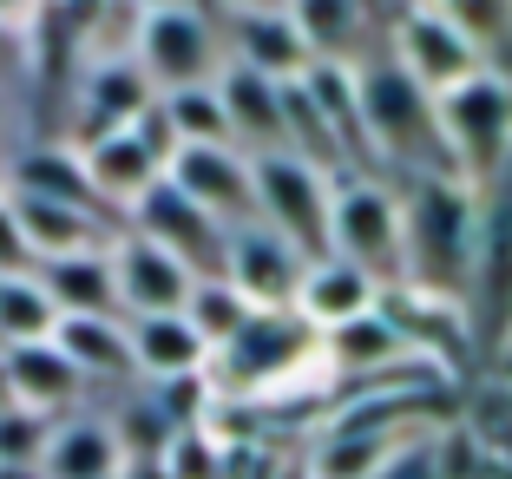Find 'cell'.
Here are the masks:
<instances>
[{
    "label": "cell",
    "instance_id": "cell-1",
    "mask_svg": "<svg viewBox=\"0 0 512 479\" xmlns=\"http://www.w3.org/2000/svg\"><path fill=\"white\" fill-rule=\"evenodd\" d=\"M401 210V283L407 296L467 309L473 256H480V197L453 178H421L394 197Z\"/></svg>",
    "mask_w": 512,
    "mask_h": 479
},
{
    "label": "cell",
    "instance_id": "cell-2",
    "mask_svg": "<svg viewBox=\"0 0 512 479\" xmlns=\"http://www.w3.org/2000/svg\"><path fill=\"white\" fill-rule=\"evenodd\" d=\"M348 73H355V105H362V132H368V145H375V165H401L414 184L453 178L440 125H434V99H427L388 53H381V60H355Z\"/></svg>",
    "mask_w": 512,
    "mask_h": 479
},
{
    "label": "cell",
    "instance_id": "cell-3",
    "mask_svg": "<svg viewBox=\"0 0 512 479\" xmlns=\"http://www.w3.org/2000/svg\"><path fill=\"white\" fill-rule=\"evenodd\" d=\"M302 368H322L316 329H309L296 309H270V315H250V322L217 348L211 368H204V381H211L217 401H243L250 407V401L289 394V381H296Z\"/></svg>",
    "mask_w": 512,
    "mask_h": 479
},
{
    "label": "cell",
    "instance_id": "cell-4",
    "mask_svg": "<svg viewBox=\"0 0 512 479\" xmlns=\"http://www.w3.org/2000/svg\"><path fill=\"white\" fill-rule=\"evenodd\" d=\"M434 125H440V145H447L453 178L480 197L486 184H499L506 165H512V73L493 66V73L467 79V86L440 92Z\"/></svg>",
    "mask_w": 512,
    "mask_h": 479
},
{
    "label": "cell",
    "instance_id": "cell-5",
    "mask_svg": "<svg viewBox=\"0 0 512 479\" xmlns=\"http://www.w3.org/2000/svg\"><path fill=\"white\" fill-rule=\"evenodd\" d=\"M250 204L256 224L283 237L302 263L329 256V204H335V178H322L316 165H302L289 151H263L250 158Z\"/></svg>",
    "mask_w": 512,
    "mask_h": 479
},
{
    "label": "cell",
    "instance_id": "cell-6",
    "mask_svg": "<svg viewBox=\"0 0 512 479\" xmlns=\"http://www.w3.org/2000/svg\"><path fill=\"white\" fill-rule=\"evenodd\" d=\"M132 60L145 73V86L165 99V92H191L211 86L224 73V46L204 7H178V0H158V7H138V40Z\"/></svg>",
    "mask_w": 512,
    "mask_h": 479
},
{
    "label": "cell",
    "instance_id": "cell-7",
    "mask_svg": "<svg viewBox=\"0 0 512 479\" xmlns=\"http://www.w3.org/2000/svg\"><path fill=\"white\" fill-rule=\"evenodd\" d=\"M329 256H342L348 270H362L381 296L401 283V210H394V197L375 178H335Z\"/></svg>",
    "mask_w": 512,
    "mask_h": 479
},
{
    "label": "cell",
    "instance_id": "cell-8",
    "mask_svg": "<svg viewBox=\"0 0 512 479\" xmlns=\"http://www.w3.org/2000/svg\"><path fill=\"white\" fill-rule=\"evenodd\" d=\"M388 60L401 66L427 99H440V92H453V86H467V79L493 73V66H486L480 53H473V46L440 20V7H401V14H394Z\"/></svg>",
    "mask_w": 512,
    "mask_h": 479
},
{
    "label": "cell",
    "instance_id": "cell-9",
    "mask_svg": "<svg viewBox=\"0 0 512 479\" xmlns=\"http://www.w3.org/2000/svg\"><path fill=\"white\" fill-rule=\"evenodd\" d=\"M125 217H132V230L145 243H158L165 256H178L197 283H217V276H224V243H230V230L217 224V217H204L197 204H184L165 178L151 184V191L138 197Z\"/></svg>",
    "mask_w": 512,
    "mask_h": 479
},
{
    "label": "cell",
    "instance_id": "cell-10",
    "mask_svg": "<svg viewBox=\"0 0 512 479\" xmlns=\"http://www.w3.org/2000/svg\"><path fill=\"white\" fill-rule=\"evenodd\" d=\"M106 263H112V296H119V315L138 322V315H184L197 276L184 270L178 256H165L158 243H145L138 230L106 243Z\"/></svg>",
    "mask_w": 512,
    "mask_h": 479
},
{
    "label": "cell",
    "instance_id": "cell-11",
    "mask_svg": "<svg viewBox=\"0 0 512 479\" xmlns=\"http://www.w3.org/2000/svg\"><path fill=\"white\" fill-rule=\"evenodd\" d=\"M165 184L197 204L204 217H217L224 230L256 224V204H250V158L230 145H184L178 158L165 165Z\"/></svg>",
    "mask_w": 512,
    "mask_h": 479
},
{
    "label": "cell",
    "instance_id": "cell-12",
    "mask_svg": "<svg viewBox=\"0 0 512 479\" xmlns=\"http://www.w3.org/2000/svg\"><path fill=\"white\" fill-rule=\"evenodd\" d=\"M302 270H309V263H302L283 237H270L263 224H237L230 243H224V276H217V283H230L256 315H270V309H296Z\"/></svg>",
    "mask_w": 512,
    "mask_h": 479
},
{
    "label": "cell",
    "instance_id": "cell-13",
    "mask_svg": "<svg viewBox=\"0 0 512 479\" xmlns=\"http://www.w3.org/2000/svg\"><path fill=\"white\" fill-rule=\"evenodd\" d=\"M316 355L322 368H329V381L342 388V381H375L388 375L394 361H407L414 348H407V335L388 322V309H368V315H348V322H335V329L316 335Z\"/></svg>",
    "mask_w": 512,
    "mask_h": 479
},
{
    "label": "cell",
    "instance_id": "cell-14",
    "mask_svg": "<svg viewBox=\"0 0 512 479\" xmlns=\"http://www.w3.org/2000/svg\"><path fill=\"white\" fill-rule=\"evenodd\" d=\"M79 388H86V381L66 368V355L53 342H27V348H7V355H0V394H7V407H20V414L66 420L73 401H79Z\"/></svg>",
    "mask_w": 512,
    "mask_h": 479
},
{
    "label": "cell",
    "instance_id": "cell-15",
    "mask_svg": "<svg viewBox=\"0 0 512 479\" xmlns=\"http://www.w3.org/2000/svg\"><path fill=\"white\" fill-rule=\"evenodd\" d=\"M211 86H217V105H224V119H230V145H237L243 158L283 151V86H276V79H263V73L230 60Z\"/></svg>",
    "mask_w": 512,
    "mask_h": 479
},
{
    "label": "cell",
    "instance_id": "cell-16",
    "mask_svg": "<svg viewBox=\"0 0 512 479\" xmlns=\"http://www.w3.org/2000/svg\"><path fill=\"white\" fill-rule=\"evenodd\" d=\"M125 348H132V375L145 381H184L211 368V348L197 342V329L184 315H138L125 322Z\"/></svg>",
    "mask_w": 512,
    "mask_h": 479
},
{
    "label": "cell",
    "instance_id": "cell-17",
    "mask_svg": "<svg viewBox=\"0 0 512 479\" xmlns=\"http://www.w3.org/2000/svg\"><path fill=\"white\" fill-rule=\"evenodd\" d=\"M230 46H237V66L276 79V86L309 73V53H302V40H296L283 7H237V14H230Z\"/></svg>",
    "mask_w": 512,
    "mask_h": 479
},
{
    "label": "cell",
    "instance_id": "cell-18",
    "mask_svg": "<svg viewBox=\"0 0 512 479\" xmlns=\"http://www.w3.org/2000/svg\"><path fill=\"white\" fill-rule=\"evenodd\" d=\"M125 473V453L112 440V420H92V414H66L53 420L40 453V479H119Z\"/></svg>",
    "mask_w": 512,
    "mask_h": 479
},
{
    "label": "cell",
    "instance_id": "cell-19",
    "mask_svg": "<svg viewBox=\"0 0 512 479\" xmlns=\"http://www.w3.org/2000/svg\"><path fill=\"white\" fill-rule=\"evenodd\" d=\"M79 151V171H86L92 197H99V210H132L138 197L151 191V184L165 178V171L151 165L145 151L132 145V132H106V138H86Z\"/></svg>",
    "mask_w": 512,
    "mask_h": 479
},
{
    "label": "cell",
    "instance_id": "cell-20",
    "mask_svg": "<svg viewBox=\"0 0 512 479\" xmlns=\"http://www.w3.org/2000/svg\"><path fill=\"white\" fill-rule=\"evenodd\" d=\"M151 99H158V92L145 86L138 60H99V66H86V73H79V112H86L79 145H86V138H106V132H125Z\"/></svg>",
    "mask_w": 512,
    "mask_h": 479
},
{
    "label": "cell",
    "instance_id": "cell-21",
    "mask_svg": "<svg viewBox=\"0 0 512 479\" xmlns=\"http://www.w3.org/2000/svg\"><path fill=\"white\" fill-rule=\"evenodd\" d=\"M7 210H14L20 237H27L33 263H60V256H86V250H106V230L92 210H66V204H46V197H14L7 191Z\"/></svg>",
    "mask_w": 512,
    "mask_h": 479
},
{
    "label": "cell",
    "instance_id": "cell-22",
    "mask_svg": "<svg viewBox=\"0 0 512 479\" xmlns=\"http://www.w3.org/2000/svg\"><path fill=\"white\" fill-rule=\"evenodd\" d=\"M46 342L66 355V368L79 381H125L132 375V348H125L119 315H60Z\"/></svg>",
    "mask_w": 512,
    "mask_h": 479
},
{
    "label": "cell",
    "instance_id": "cell-23",
    "mask_svg": "<svg viewBox=\"0 0 512 479\" xmlns=\"http://www.w3.org/2000/svg\"><path fill=\"white\" fill-rule=\"evenodd\" d=\"M381 302V289L368 283L362 270H348L342 256H322V263H309L302 270V289H296V315L309 322V329H335V322H348V315H368Z\"/></svg>",
    "mask_w": 512,
    "mask_h": 479
},
{
    "label": "cell",
    "instance_id": "cell-24",
    "mask_svg": "<svg viewBox=\"0 0 512 479\" xmlns=\"http://www.w3.org/2000/svg\"><path fill=\"white\" fill-rule=\"evenodd\" d=\"M283 14L296 27L309 66H355V40L368 27V7H355V0H289Z\"/></svg>",
    "mask_w": 512,
    "mask_h": 479
},
{
    "label": "cell",
    "instance_id": "cell-25",
    "mask_svg": "<svg viewBox=\"0 0 512 479\" xmlns=\"http://www.w3.org/2000/svg\"><path fill=\"white\" fill-rule=\"evenodd\" d=\"M7 191L14 197H46V204H66V210H92L106 217L99 197H92L86 171H79V151L73 145H40V151H20L14 171H7Z\"/></svg>",
    "mask_w": 512,
    "mask_h": 479
},
{
    "label": "cell",
    "instance_id": "cell-26",
    "mask_svg": "<svg viewBox=\"0 0 512 479\" xmlns=\"http://www.w3.org/2000/svg\"><path fill=\"white\" fill-rule=\"evenodd\" d=\"M33 283L46 289L53 315H119L106 250H86V256H60V263H40V270H33ZM119 322H125V315H119Z\"/></svg>",
    "mask_w": 512,
    "mask_h": 479
},
{
    "label": "cell",
    "instance_id": "cell-27",
    "mask_svg": "<svg viewBox=\"0 0 512 479\" xmlns=\"http://www.w3.org/2000/svg\"><path fill=\"white\" fill-rule=\"evenodd\" d=\"M394 453L388 434L375 427H342L335 420L329 434L316 440V460H309V479H375V466Z\"/></svg>",
    "mask_w": 512,
    "mask_h": 479
},
{
    "label": "cell",
    "instance_id": "cell-28",
    "mask_svg": "<svg viewBox=\"0 0 512 479\" xmlns=\"http://www.w3.org/2000/svg\"><path fill=\"white\" fill-rule=\"evenodd\" d=\"M53 302H46V289L33 283V276H7L0 283V355L7 348H27V342H46L53 335Z\"/></svg>",
    "mask_w": 512,
    "mask_h": 479
},
{
    "label": "cell",
    "instance_id": "cell-29",
    "mask_svg": "<svg viewBox=\"0 0 512 479\" xmlns=\"http://www.w3.org/2000/svg\"><path fill=\"white\" fill-rule=\"evenodd\" d=\"M165 119L178 132V145H230V119L217 105V86H191V92H165ZM237 151V145H230Z\"/></svg>",
    "mask_w": 512,
    "mask_h": 479
},
{
    "label": "cell",
    "instance_id": "cell-30",
    "mask_svg": "<svg viewBox=\"0 0 512 479\" xmlns=\"http://www.w3.org/2000/svg\"><path fill=\"white\" fill-rule=\"evenodd\" d=\"M250 315H256V309H250V302H243L230 283H197V289H191V302H184V322L197 329V342L211 348V355L243 329V322H250Z\"/></svg>",
    "mask_w": 512,
    "mask_h": 479
},
{
    "label": "cell",
    "instance_id": "cell-31",
    "mask_svg": "<svg viewBox=\"0 0 512 479\" xmlns=\"http://www.w3.org/2000/svg\"><path fill=\"white\" fill-rule=\"evenodd\" d=\"M440 20H447V27L460 33L486 66H493V53L512 40V7H506V0H447Z\"/></svg>",
    "mask_w": 512,
    "mask_h": 479
},
{
    "label": "cell",
    "instance_id": "cell-32",
    "mask_svg": "<svg viewBox=\"0 0 512 479\" xmlns=\"http://www.w3.org/2000/svg\"><path fill=\"white\" fill-rule=\"evenodd\" d=\"M460 427L480 440L486 460L512 466V388H506V381H493V388L473 394V401H467V420H460Z\"/></svg>",
    "mask_w": 512,
    "mask_h": 479
},
{
    "label": "cell",
    "instance_id": "cell-33",
    "mask_svg": "<svg viewBox=\"0 0 512 479\" xmlns=\"http://www.w3.org/2000/svg\"><path fill=\"white\" fill-rule=\"evenodd\" d=\"M46 434H53V420L20 414V407H0V466H33V473H40Z\"/></svg>",
    "mask_w": 512,
    "mask_h": 479
},
{
    "label": "cell",
    "instance_id": "cell-34",
    "mask_svg": "<svg viewBox=\"0 0 512 479\" xmlns=\"http://www.w3.org/2000/svg\"><path fill=\"white\" fill-rule=\"evenodd\" d=\"M125 132H132V145L145 151V158H151V165H158V171H165L171 158H178V151H184V145H178V132H171V119H165V105H158V99H151L145 112H138V119L125 125Z\"/></svg>",
    "mask_w": 512,
    "mask_h": 479
},
{
    "label": "cell",
    "instance_id": "cell-35",
    "mask_svg": "<svg viewBox=\"0 0 512 479\" xmlns=\"http://www.w3.org/2000/svg\"><path fill=\"white\" fill-rule=\"evenodd\" d=\"M33 270H40V263H33V250H27V237H20L7 197H0V283H7V276H33Z\"/></svg>",
    "mask_w": 512,
    "mask_h": 479
},
{
    "label": "cell",
    "instance_id": "cell-36",
    "mask_svg": "<svg viewBox=\"0 0 512 479\" xmlns=\"http://www.w3.org/2000/svg\"><path fill=\"white\" fill-rule=\"evenodd\" d=\"M375 479H434V440H407L375 466Z\"/></svg>",
    "mask_w": 512,
    "mask_h": 479
},
{
    "label": "cell",
    "instance_id": "cell-37",
    "mask_svg": "<svg viewBox=\"0 0 512 479\" xmlns=\"http://www.w3.org/2000/svg\"><path fill=\"white\" fill-rule=\"evenodd\" d=\"M0 479H40L33 466H0Z\"/></svg>",
    "mask_w": 512,
    "mask_h": 479
},
{
    "label": "cell",
    "instance_id": "cell-38",
    "mask_svg": "<svg viewBox=\"0 0 512 479\" xmlns=\"http://www.w3.org/2000/svg\"><path fill=\"white\" fill-rule=\"evenodd\" d=\"M0 407H7V394H0Z\"/></svg>",
    "mask_w": 512,
    "mask_h": 479
}]
</instances>
